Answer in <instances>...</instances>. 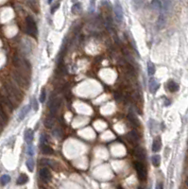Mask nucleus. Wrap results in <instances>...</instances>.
I'll use <instances>...</instances> for the list:
<instances>
[{
  "mask_svg": "<svg viewBox=\"0 0 188 189\" xmlns=\"http://www.w3.org/2000/svg\"><path fill=\"white\" fill-rule=\"evenodd\" d=\"M26 164H27V166H28V170L30 171V172H32L34 169V161L32 160V159H28V161H27V163H26Z\"/></svg>",
  "mask_w": 188,
  "mask_h": 189,
  "instance_id": "nucleus-22",
  "label": "nucleus"
},
{
  "mask_svg": "<svg viewBox=\"0 0 188 189\" xmlns=\"http://www.w3.org/2000/svg\"><path fill=\"white\" fill-rule=\"evenodd\" d=\"M39 176L42 179V181H43L45 183H48L51 180V172L47 168H41L39 171Z\"/></svg>",
  "mask_w": 188,
  "mask_h": 189,
  "instance_id": "nucleus-4",
  "label": "nucleus"
},
{
  "mask_svg": "<svg viewBox=\"0 0 188 189\" xmlns=\"http://www.w3.org/2000/svg\"><path fill=\"white\" fill-rule=\"evenodd\" d=\"M114 16L116 19L117 23H121L124 19V13H123V8L121 6L120 2L116 0L115 3H114Z\"/></svg>",
  "mask_w": 188,
  "mask_h": 189,
  "instance_id": "nucleus-2",
  "label": "nucleus"
},
{
  "mask_svg": "<svg viewBox=\"0 0 188 189\" xmlns=\"http://www.w3.org/2000/svg\"><path fill=\"white\" fill-rule=\"evenodd\" d=\"M128 117H129L130 121L131 122V123H132V124H134L135 126L139 127V125H140V124H139V120H138V118L135 116V115H134V114H132V113H130Z\"/></svg>",
  "mask_w": 188,
  "mask_h": 189,
  "instance_id": "nucleus-19",
  "label": "nucleus"
},
{
  "mask_svg": "<svg viewBox=\"0 0 188 189\" xmlns=\"http://www.w3.org/2000/svg\"><path fill=\"white\" fill-rule=\"evenodd\" d=\"M148 87H149V91H150L152 94L156 93V91L159 89L160 87V84L158 83V81L155 80L154 77H150L149 79V82H148Z\"/></svg>",
  "mask_w": 188,
  "mask_h": 189,
  "instance_id": "nucleus-6",
  "label": "nucleus"
},
{
  "mask_svg": "<svg viewBox=\"0 0 188 189\" xmlns=\"http://www.w3.org/2000/svg\"><path fill=\"white\" fill-rule=\"evenodd\" d=\"M167 88L171 93H174V92H177L179 90V85H178V83H176L175 81H169L167 84Z\"/></svg>",
  "mask_w": 188,
  "mask_h": 189,
  "instance_id": "nucleus-11",
  "label": "nucleus"
},
{
  "mask_svg": "<svg viewBox=\"0 0 188 189\" xmlns=\"http://www.w3.org/2000/svg\"><path fill=\"white\" fill-rule=\"evenodd\" d=\"M161 141L160 139H155L153 141V144H152V151L153 152H159L161 149Z\"/></svg>",
  "mask_w": 188,
  "mask_h": 189,
  "instance_id": "nucleus-12",
  "label": "nucleus"
},
{
  "mask_svg": "<svg viewBox=\"0 0 188 189\" xmlns=\"http://www.w3.org/2000/svg\"><path fill=\"white\" fill-rule=\"evenodd\" d=\"M128 138L130 141H133V142H137L139 140V135L137 134L135 130H131L130 132L128 133Z\"/></svg>",
  "mask_w": 188,
  "mask_h": 189,
  "instance_id": "nucleus-14",
  "label": "nucleus"
},
{
  "mask_svg": "<svg viewBox=\"0 0 188 189\" xmlns=\"http://www.w3.org/2000/svg\"><path fill=\"white\" fill-rule=\"evenodd\" d=\"M28 182V177L26 175V174H21L20 176L18 177V179L16 181V183L18 185H22V184H25Z\"/></svg>",
  "mask_w": 188,
  "mask_h": 189,
  "instance_id": "nucleus-10",
  "label": "nucleus"
},
{
  "mask_svg": "<svg viewBox=\"0 0 188 189\" xmlns=\"http://www.w3.org/2000/svg\"><path fill=\"white\" fill-rule=\"evenodd\" d=\"M148 74L149 76H153L155 74V66L153 62H148Z\"/></svg>",
  "mask_w": 188,
  "mask_h": 189,
  "instance_id": "nucleus-20",
  "label": "nucleus"
},
{
  "mask_svg": "<svg viewBox=\"0 0 188 189\" xmlns=\"http://www.w3.org/2000/svg\"><path fill=\"white\" fill-rule=\"evenodd\" d=\"M32 107H33V110L35 112H37L38 110H39V104H38L37 99L33 98V100H32Z\"/></svg>",
  "mask_w": 188,
  "mask_h": 189,
  "instance_id": "nucleus-26",
  "label": "nucleus"
},
{
  "mask_svg": "<svg viewBox=\"0 0 188 189\" xmlns=\"http://www.w3.org/2000/svg\"><path fill=\"white\" fill-rule=\"evenodd\" d=\"M45 126H46L47 129H51L53 127V120L50 119V118H47L46 121H45Z\"/></svg>",
  "mask_w": 188,
  "mask_h": 189,
  "instance_id": "nucleus-24",
  "label": "nucleus"
},
{
  "mask_svg": "<svg viewBox=\"0 0 188 189\" xmlns=\"http://www.w3.org/2000/svg\"><path fill=\"white\" fill-rule=\"evenodd\" d=\"M27 152L29 156H33L34 153H35V149L32 145H28V149H27Z\"/></svg>",
  "mask_w": 188,
  "mask_h": 189,
  "instance_id": "nucleus-23",
  "label": "nucleus"
},
{
  "mask_svg": "<svg viewBox=\"0 0 188 189\" xmlns=\"http://www.w3.org/2000/svg\"><path fill=\"white\" fill-rule=\"evenodd\" d=\"M71 1H72V2H73V3H77V1H78V0H71Z\"/></svg>",
  "mask_w": 188,
  "mask_h": 189,
  "instance_id": "nucleus-33",
  "label": "nucleus"
},
{
  "mask_svg": "<svg viewBox=\"0 0 188 189\" xmlns=\"http://www.w3.org/2000/svg\"><path fill=\"white\" fill-rule=\"evenodd\" d=\"M134 166H135L136 172H137L139 179L141 181H145L147 179V169H146L145 165L143 164V163H141V162H135Z\"/></svg>",
  "mask_w": 188,
  "mask_h": 189,
  "instance_id": "nucleus-3",
  "label": "nucleus"
},
{
  "mask_svg": "<svg viewBox=\"0 0 188 189\" xmlns=\"http://www.w3.org/2000/svg\"><path fill=\"white\" fill-rule=\"evenodd\" d=\"M155 189H163V184L162 183H158L157 184H156Z\"/></svg>",
  "mask_w": 188,
  "mask_h": 189,
  "instance_id": "nucleus-31",
  "label": "nucleus"
},
{
  "mask_svg": "<svg viewBox=\"0 0 188 189\" xmlns=\"http://www.w3.org/2000/svg\"><path fill=\"white\" fill-rule=\"evenodd\" d=\"M46 90L45 89H43L42 90V92H41V95H40V98H39V100H40V102H45L46 101Z\"/></svg>",
  "mask_w": 188,
  "mask_h": 189,
  "instance_id": "nucleus-25",
  "label": "nucleus"
},
{
  "mask_svg": "<svg viewBox=\"0 0 188 189\" xmlns=\"http://www.w3.org/2000/svg\"><path fill=\"white\" fill-rule=\"evenodd\" d=\"M52 1H53V0H47V2H48V4H50L51 2H52Z\"/></svg>",
  "mask_w": 188,
  "mask_h": 189,
  "instance_id": "nucleus-34",
  "label": "nucleus"
},
{
  "mask_svg": "<svg viewBox=\"0 0 188 189\" xmlns=\"http://www.w3.org/2000/svg\"><path fill=\"white\" fill-rule=\"evenodd\" d=\"M46 135L45 134H42L40 137V144L41 146H43V145H46Z\"/></svg>",
  "mask_w": 188,
  "mask_h": 189,
  "instance_id": "nucleus-27",
  "label": "nucleus"
},
{
  "mask_svg": "<svg viewBox=\"0 0 188 189\" xmlns=\"http://www.w3.org/2000/svg\"><path fill=\"white\" fill-rule=\"evenodd\" d=\"M30 108H31V105H26L25 107H23L21 109V111L19 112V115H18V120L19 121H22L25 119V117L28 115V114L29 113L30 111Z\"/></svg>",
  "mask_w": 188,
  "mask_h": 189,
  "instance_id": "nucleus-7",
  "label": "nucleus"
},
{
  "mask_svg": "<svg viewBox=\"0 0 188 189\" xmlns=\"http://www.w3.org/2000/svg\"><path fill=\"white\" fill-rule=\"evenodd\" d=\"M142 1H143V0H132L133 4H134V5H135L136 7H138L139 5H140V4L142 3Z\"/></svg>",
  "mask_w": 188,
  "mask_h": 189,
  "instance_id": "nucleus-30",
  "label": "nucleus"
},
{
  "mask_svg": "<svg viewBox=\"0 0 188 189\" xmlns=\"http://www.w3.org/2000/svg\"><path fill=\"white\" fill-rule=\"evenodd\" d=\"M41 150H42V152H43V154H53L54 153V150H53L52 148H50L47 145L41 146Z\"/></svg>",
  "mask_w": 188,
  "mask_h": 189,
  "instance_id": "nucleus-16",
  "label": "nucleus"
},
{
  "mask_svg": "<svg viewBox=\"0 0 188 189\" xmlns=\"http://www.w3.org/2000/svg\"><path fill=\"white\" fill-rule=\"evenodd\" d=\"M151 163H152V164H153L154 166L158 168V166L160 165V164H161V157H160V155H158V154L153 155V156L151 157Z\"/></svg>",
  "mask_w": 188,
  "mask_h": 189,
  "instance_id": "nucleus-17",
  "label": "nucleus"
},
{
  "mask_svg": "<svg viewBox=\"0 0 188 189\" xmlns=\"http://www.w3.org/2000/svg\"><path fill=\"white\" fill-rule=\"evenodd\" d=\"M135 155H136V157H137L139 160H141V161L145 160V158H146L145 151H144V149H141V148H138V149H136Z\"/></svg>",
  "mask_w": 188,
  "mask_h": 189,
  "instance_id": "nucleus-13",
  "label": "nucleus"
},
{
  "mask_svg": "<svg viewBox=\"0 0 188 189\" xmlns=\"http://www.w3.org/2000/svg\"><path fill=\"white\" fill-rule=\"evenodd\" d=\"M10 182V177L9 175H3L0 178V183L2 185H6L7 183H9Z\"/></svg>",
  "mask_w": 188,
  "mask_h": 189,
  "instance_id": "nucleus-21",
  "label": "nucleus"
},
{
  "mask_svg": "<svg viewBox=\"0 0 188 189\" xmlns=\"http://www.w3.org/2000/svg\"><path fill=\"white\" fill-rule=\"evenodd\" d=\"M165 23H167V17L163 13H161L157 20V28L159 29H162L165 26Z\"/></svg>",
  "mask_w": 188,
  "mask_h": 189,
  "instance_id": "nucleus-9",
  "label": "nucleus"
},
{
  "mask_svg": "<svg viewBox=\"0 0 188 189\" xmlns=\"http://www.w3.org/2000/svg\"><path fill=\"white\" fill-rule=\"evenodd\" d=\"M60 105H61V100H60V98H54L51 101V103L49 104V111L52 116H54L56 115V113L58 112Z\"/></svg>",
  "mask_w": 188,
  "mask_h": 189,
  "instance_id": "nucleus-5",
  "label": "nucleus"
},
{
  "mask_svg": "<svg viewBox=\"0 0 188 189\" xmlns=\"http://www.w3.org/2000/svg\"><path fill=\"white\" fill-rule=\"evenodd\" d=\"M185 183H186V186L188 187V178L186 179V181H185Z\"/></svg>",
  "mask_w": 188,
  "mask_h": 189,
  "instance_id": "nucleus-32",
  "label": "nucleus"
},
{
  "mask_svg": "<svg viewBox=\"0 0 188 189\" xmlns=\"http://www.w3.org/2000/svg\"><path fill=\"white\" fill-rule=\"evenodd\" d=\"M71 12L72 13H74V14H80L81 13V4L77 2V3H75L73 5L71 9Z\"/></svg>",
  "mask_w": 188,
  "mask_h": 189,
  "instance_id": "nucleus-15",
  "label": "nucleus"
},
{
  "mask_svg": "<svg viewBox=\"0 0 188 189\" xmlns=\"http://www.w3.org/2000/svg\"><path fill=\"white\" fill-rule=\"evenodd\" d=\"M95 9V0H91L90 1V12L93 13Z\"/></svg>",
  "mask_w": 188,
  "mask_h": 189,
  "instance_id": "nucleus-28",
  "label": "nucleus"
},
{
  "mask_svg": "<svg viewBox=\"0 0 188 189\" xmlns=\"http://www.w3.org/2000/svg\"><path fill=\"white\" fill-rule=\"evenodd\" d=\"M59 7H60V3H57L56 5H54V6L52 7V9H51V13H54L57 10V9H59Z\"/></svg>",
  "mask_w": 188,
  "mask_h": 189,
  "instance_id": "nucleus-29",
  "label": "nucleus"
},
{
  "mask_svg": "<svg viewBox=\"0 0 188 189\" xmlns=\"http://www.w3.org/2000/svg\"><path fill=\"white\" fill-rule=\"evenodd\" d=\"M26 24H27V33L32 37H36L37 35V27L35 24L34 19L31 16H28L26 18Z\"/></svg>",
  "mask_w": 188,
  "mask_h": 189,
  "instance_id": "nucleus-1",
  "label": "nucleus"
},
{
  "mask_svg": "<svg viewBox=\"0 0 188 189\" xmlns=\"http://www.w3.org/2000/svg\"><path fill=\"white\" fill-rule=\"evenodd\" d=\"M151 8L153 9L162 10V2L160 0H152L151 1Z\"/></svg>",
  "mask_w": 188,
  "mask_h": 189,
  "instance_id": "nucleus-18",
  "label": "nucleus"
},
{
  "mask_svg": "<svg viewBox=\"0 0 188 189\" xmlns=\"http://www.w3.org/2000/svg\"><path fill=\"white\" fill-rule=\"evenodd\" d=\"M24 138H25V141H26V143H27L28 145H31V143H32V141H33V138H34L33 130H30V129L26 130L25 134H24Z\"/></svg>",
  "mask_w": 188,
  "mask_h": 189,
  "instance_id": "nucleus-8",
  "label": "nucleus"
}]
</instances>
